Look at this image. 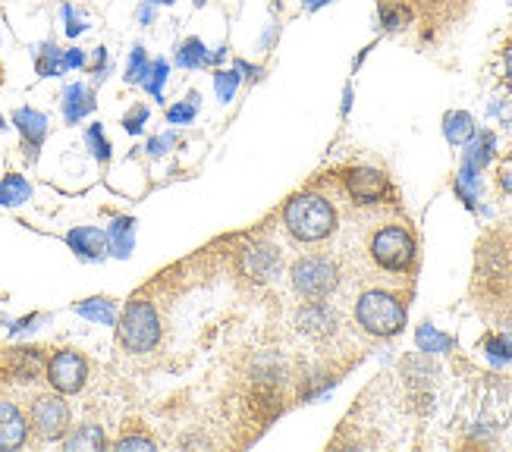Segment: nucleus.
<instances>
[{
  "label": "nucleus",
  "mask_w": 512,
  "mask_h": 452,
  "mask_svg": "<svg viewBox=\"0 0 512 452\" xmlns=\"http://www.w3.org/2000/svg\"><path fill=\"white\" fill-rule=\"evenodd\" d=\"M170 145H173V135H158V139H151V142H148V151H151V154H164Z\"/></svg>",
  "instance_id": "32"
},
{
  "label": "nucleus",
  "mask_w": 512,
  "mask_h": 452,
  "mask_svg": "<svg viewBox=\"0 0 512 452\" xmlns=\"http://www.w3.org/2000/svg\"><path fill=\"white\" fill-rule=\"evenodd\" d=\"M355 324L374 339H390L406 327V302L387 289H365L355 302Z\"/></svg>",
  "instance_id": "5"
},
{
  "label": "nucleus",
  "mask_w": 512,
  "mask_h": 452,
  "mask_svg": "<svg viewBox=\"0 0 512 452\" xmlns=\"http://www.w3.org/2000/svg\"><path fill=\"white\" fill-rule=\"evenodd\" d=\"M198 95L192 92L183 104H173L170 110H167V123H173V126H180V123H192V117L198 113Z\"/></svg>",
  "instance_id": "26"
},
{
  "label": "nucleus",
  "mask_w": 512,
  "mask_h": 452,
  "mask_svg": "<svg viewBox=\"0 0 512 452\" xmlns=\"http://www.w3.org/2000/svg\"><path fill=\"white\" fill-rule=\"evenodd\" d=\"M29 427L35 431L38 440L51 443L66 437V427H70V409L60 399V393H38L29 405Z\"/></svg>",
  "instance_id": "8"
},
{
  "label": "nucleus",
  "mask_w": 512,
  "mask_h": 452,
  "mask_svg": "<svg viewBox=\"0 0 512 452\" xmlns=\"http://www.w3.org/2000/svg\"><path fill=\"white\" fill-rule=\"evenodd\" d=\"M104 66H107V51H104V48H98V51H95V63H92V73H98V76H101V73H104Z\"/></svg>",
  "instance_id": "35"
},
{
  "label": "nucleus",
  "mask_w": 512,
  "mask_h": 452,
  "mask_svg": "<svg viewBox=\"0 0 512 452\" xmlns=\"http://www.w3.org/2000/svg\"><path fill=\"white\" fill-rule=\"evenodd\" d=\"M236 85H239V76H236V73H230V70H217V73H214V92H217V98L224 101V104L233 101Z\"/></svg>",
  "instance_id": "27"
},
{
  "label": "nucleus",
  "mask_w": 512,
  "mask_h": 452,
  "mask_svg": "<svg viewBox=\"0 0 512 452\" xmlns=\"http://www.w3.org/2000/svg\"><path fill=\"white\" fill-rule=\"evenodd\" d=\"M148 54H145V48L142 44H136V48H132V54H129V63H126V82H145L148 79Z\"/></svg>",
  "instance_id": "24"
},
{
  "label": "nucleus",
  "mask_w": 512,
  "mask_h": 452,
  "mask_svg": "<svg viewBox=\"0 0 512 452\" xmlns=\"http://www.w3.org/2000/svg\"><path fill=\"white\" fill-rule=\"evenodd\" d=\"M195 7H205V0H195Z\"/></svg>",
  "instance_id": "37"
},
{
  "label": "nucleus",
  "mask_w": 512,
  "mask_h": 452,
  "mask_svg": "<svg viewBox=\"0 0 512 452\" xmlns=\"http://www.w3.org/2000/svg\"><path fill=\"white\" fill-rule=\"evenodd\" d=\"M44 374H48L51 390H57L60 396H73V393H79L85 387L88 361L76 349H60V352H54L48 358V368H44Z\"/></svg>",
  "instance_id": "9"
},
{
  "label": "nucleus",
  "mask_w": 512,
  "mask_h": 452,
  "mask_svg": "<svg viewBox=\"0 0 512 452\" xmlns=\"http://www.w3.org/2000/svg\"><path fill=\"white\" fill-rule=\"evenodd\" d=\"M176 60H180V66H186V70H198V66H208L214 60V54H208L205 44L198 38H189V41H183L180 57H176Z\"/></svg>",
  "instance_id": "21"
},
{
  "label": "nucleus",
  "mask_w": 512,
  "mask_h": 452,
  "mask_svg": "<svg viewBox=\"0 0 512 452\" xmlns=\"http://www.w3.org/2000/svg\"><path fill=\"white\" fill-rule=\"evenodd\" d=\"M0 82H4V73H0Z\"/></svg>",
  "instance_id": "38"
},
{
  "label": "nucleus",
  "mask_w": 512,
  "mask_h": 452,
  "mask_svg": "<svg viewBox=\"0 0 512 452\" xmlns=\"http://www.w3.org/2000/svg\"><path fill=\"white\" fill-rule=\"evenodd\" d=\"M79 66H85V54L70 48V51H63V70H79Z\"/></svg>",
  "instance_id": "30"
},
{
  "label": "nucleus",
  "mask_w": 512,
  "mask_h": 452,
  "mask_svg": "<svg viewBox=\"0 0 512 452\" xmlns=\"http://www.w3.org/2000/svg\"><path fill=\"white\" fill-rule=\"evenodd\" d=\"M92 110H95V95L88 92L85 85L76 82V85H70L63 92V117H66V123H79Z\"/></svg>",
  "instance_id": "14"
},
{
  "label": "nucleus",
  "mask_w": 512,
  "mask_h": 452,
  "mask_svg": "<svg viewBox=\"0 0 512 452\" xmlns=\"http://www.w3.org/2000/svg\"><path fill=\"white\" fill-rule=\"evenodd\" d=\"M148 76H151V79H145L142 85L148 88V92H151L154 98L161 101V85H164V82H167V76H170L167 60H154V63H151V70H148Z\"/></svg>",
  "instance_id": "28"
},
{
  "label": "nucleus",
  "mask_w": 512,
  "mask_h": 452,
  "mask_svg": "<svg viewBox=\"0 0 512 452\" xmlns=\"http://www.w3.org/2000/svg\"><path fill=\"white\" fill-rule=\"evenodd\" d=\"M29 440V418L13 399H0V449H19Z\"/></svg>",
  "instance_id": "11"
},
{
  "label": "nucleus",
  "mask_w": 512,
  "mask_h": 452,
  "mask_svg": "<svg viewBox=\"0 0 512 452\" xmlns=\"http://www.w3.org/2000/svg\"><path fill=\"white\" fill-rule=\"evenodd\" d=\"M104 446H107V437L98 424H82L73 434L63 437V449H70V452H101Z\"/></svg>",
  "instance_id": "15"
},
{
  "label": "nucleus",
  "mask_w": 512,
  "mask_h": 452,
  "mask_svg": "<svg viewBox=\"0 0 512 452\" xmlns=\"http://www.w3.org/2000/svg\"><path fill=\"white\" fill-rule=\"evenodd\" d=\"M148 120V107L145 104H136V107H132L129 113H126V117H123V126H126V132H132V135H136V132H142V123Z\"/></svg>",
  "instance_id": "29"
},
{
  "label": "nucleus",
  "mask_w": 512,
  "mask_h": 452,
  "mask_svg": "<svg viewBox=\"0 0 512 452\" xmlns=\"http://www.w3.org/2000/svg\"><path fill=\"white\" fill-rule=\"evenodd\" d=\"M475 308L487 321L512 324V226L484 233L475 248Z\"/></svg>",
  "instance_id": "1"
},
{
  "label": "nucleus",
  "mask_w": 512,
  "mask_h": 452,
  "mask_svg": "<svg viewBox=\"0 0 512 452\" xmlns=\"http://www.w3.org/2000/svg\"><path fill=\"white\" fill-rule=\"evenodd\" d=\"M343 186H346V195L355 201V205H362V208H368V205H381L384 198L393 195L390 179H387L381 170H371V167L346 170Z\"/></svg>",
  "instance_id": "10"
},
{
  "label": "nucleus",
  "mask_w": 512,
  "mask_h": 452,
  "mask_svg": "<svg viewBox=\"0 0 512 452\" xmlns=\"http://www.w3.org/2000/svg\"><path fill=\"white\" fill-rule=\"evenodd\" d=\"M500 186L512 195V157H509V161L500 167Z\"/></svg>",
  "instance_id": "33"
},
{
  "label": "nucleus",
  "mask_w": 512,
  "mask_h": 452,
  "mask_svg": "<svg viewBox=\"0 0 512 452\" xmlns=\"http://www.w3.org/2000/svg\"><path fill=\"white\" fill-rule=\"evenodd\" d=\"M29 195H32V186L16 173H10L4 183H0V205H4V208L22 205V201H29Z\"/></svg>",
  "instance_id": "19"
},
{
  "label": "nucleus",
  "mask_w": 512,
  "mask_h": 452,
  "mask_svg": "<svg viewBox=\"0 0 512 452\" xmlns=\"http://www.w3.org/2000/svg\"><path fill=\"white\" fill-rule=\"evenodd\" d=\"M132 239H136V220H132V217L114 220V226H110V233H107V245L114 248L117 258H129Z\"/></svg>",
  "instance_id": "17"
},
{
  "label": "nucleus",
  "mask_w": 512,
  "mask_h": 452,
  "mask_svg": "<svg viewBox=\"0 0 512 452\" xmlns=\"http://www.w3.org/2000/svg\"><path fill=\"white\" fill-rule=\"evenodd\" d=\"M117 449H154V443L148 437H123L117 440Z\"/></svg>",
  "instance_id": "31"
},
{
  "label": "nucleus",
  "mask_w": 512,
  "mask_h": 452,
  "mask_svg": "<svg viewBox=\"0 0 512 452\" xmlns=\"http://www.w3.org/2000/svg\"><path fill=\"white\" fill-rule=\"evenodd\" d=\"M246 267H252V274L258 280H267L277 270V252H274L271 245H267V248H255V252H249V258H246Z\"/></svg>",
  "instance_id": "20"
},
{
  "label": "nucleus",
  "mask_w": 512,
  "mask_h": 452,
  "mask_svg": "<svg viewBox=\"0 0 512 452\" xmlns=\"http://www.w3.org/2000/svg\"><path fill=\"white\" fill-rule=\"evenodd\" d=\"M13 126L19 129L22 142H26L29 157H35V154H38V148H41V142H44V135H48V117H44L41 110L19 107V110L13 113Z\"/></svg>",
  "instance_id": "12"
},
{
  "label": "nucleus",
  "mask_w": 512,
  "mask_h": 452,
  "mask_svg": "<svg viewBox=\"0 0 512 452\" xmlns=\"http://www.w3.org/2000/svg\"><path fill=\"white\" fill-rule=\"evenodd\" d=\"M289 280H293V289L299 292L302 299L321 302L340 286V267L333 264L330 258H324V255H308V258H299L293 264V274H289Z\"/></svg>",
  "instance_id": "7"
},
{
  "label": "nucleus",
  "mask_w": 512,
  "mask_h": 452,
  "mask_svg": "<svg viewBox=\"0 0 512 452\" xmlns=\"http://www.w3.org/2000/svg\"><path fill=\"white\" fill-rule=\"evenodd\" d=\"M85 142H88V148L95 151V157L104 164V161H110V142L104 139V129L98 126V123H92L85 129Z\"/></svg>",
  "instance_id": "25"
},
{
  "label": "nucleus",
  "mask_w": 512,
  "mask_h": 452,
  "mask_svg": "<svg viewBox=\"0 0 512 452\" xmlns=\"http://www.w3.org/2000/svg\"><path fill=\"white\" fill-rule=\"evenodd\" d=\"M66 242L85 261H98L107 252V233L95 230V226H76V230L66 233Z\"/></svg>",
  "instance_id": "13"
},
{
  "label": "nucleus",
  "mask_w": 512,
  "mask_h": 452,
  "mask_svg": "<svg viewBox=\"0 0 512 452\" xmlns=\"http://www.w3.org/2000/svg\"><path fill=\"white\" fill-rule=\"evenodd\" d=\"M117 336L126 352H151L161 343V318H158V311H154V305L145 299H132L123 308Z\"/></svg>",
  "instance_id": "6"
},
{
  "label": "nucleus",
  "mask_w": 512,
  "mask_h": 452,
  "mask_svg": "<svg viewBox=\"0 0 512 452\" xmlns=\"http://www.w3.org/2000/svg\"><path fill=\"white\" fill-rule=\"evenodd\" d=\"M500 57H503V76L512 82V41L506 44V48L500 51Z\"/></svg>",
  "instance_id": "34"
},
{
  "label": "nucleus",
  "mask_w": 512,
  "mask_h": 452,
  "mask_svg": "<svg viewBox=\"0 0 512 452\" xmlns=\"http://www.w3.org/2000/svg\"><path fill=\"white\" fill-rule=\"evenodd\" d=\"M368 261L384 274H409L418 261V242L403 223H384L368 236Z\"/></svg>",
  "instance_id": "4"
},
{
  "label": "nucleus",
  "mask_w": 512,
  "mask_h": 452,
  "mask_svg": "<svg viewBox=\"0 0 512 452\" xmlns=\"http://www.w3.org/2000/svg\"><path fill=\"white\" fill-rule=\"evenodd\" d=\"M299 327L311 336H324L333 330V311H327L321 302H311L308 308L299 311Z\"/></svg>",
  "instance_id": "16"
},
{
  "label": "nucleus",
  "mask_w": 512,
  "mask_h": 452,
  "mask_svg": "<svg viewBox=\"0 0 512 452\" xmlns=\"http://www.w3.org/2000/svg\"><path fill=\"white\" fill-rule=\"evenodd\" d=\"M447 135H450V142H465V139H472V132H475V126H472V117L469 113H447Z\"/></svg>",
  "instance_id": "23"
},
{
  "label": "nucleus",
  "mask_w": 512,
  "mask_h": 452,
  "mask_svg": "<svg viewBox=\"0 0 512 452\" xmlns=\"http://www.w3.org/2000/svg\"><path fill=\"white\" fill-rule=\"evenodd\" d=\"M38 76H60L63 73V51L54 48V44H44L38 60H35Z\"/></svg>",
  "instance_id": "22"
},
{
  "label": "nucleus",
  "mask_w": 512,
  "mask_h": 452,
  "mask_svg": "<svg viewBox=\"0 0 512 452\" xmlns=\"http://www.w3.org/2000/svg\"><path fill=\"white\" fill-rule=\"evenodd\" d=\"M76 314H82V318L88 321H98L104 327L117 324V305L110 299H88V302H79L76 305Z\"/></svg>",
  "instance_id": "18"
},
{
  "label": "nucleus",
  "mask_w": 512,
  "mask_h": 452,
  "mask_svg": "<svg viewBox=\"0 0 512 452\" xmlns=\"http://www.w3.org/2000/svg\"><path fill=\"white\" fill-rule=\"evenodd\" d=\"M148 4H167L170 7V4H176V0H148Z\"/></svg>",
  "instance_id": "36"
},
{
  "label": "nucleus",
  "mask_w": 512,
  "mask_h": 452,
  "mask_svg": "<svg viewBox=\"0 0 512 452\" xmlns=\"http://www.w3.org/2000/svg\"><path fill=\"white\" fill-rule=\"evenodd\" d=\"M283 226H286V233L293 239H299L305 245H315V242H324V239H330L333 233H337L340 217H337V208H333L324 195L302 192V195L286 201Z\"/></svg>",
  "instance_id": "3"
},
{
  "label": "nucleus",
  "mask_w": 512,
  "mask_h": 452,
  "mask_svg": "<svg viewBox=\"0 0 512 452\" xmlns=\"http://www.w3.org/2000/svg\"><path fill=\"white\" fill-rule=\"evenodd\" d=\"M478 0H377L387 32L418 29L421 41H440L459 29Z\"/></svg>",
  "instance_id": "2"
}]
</instances>
